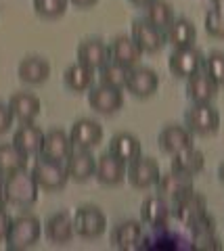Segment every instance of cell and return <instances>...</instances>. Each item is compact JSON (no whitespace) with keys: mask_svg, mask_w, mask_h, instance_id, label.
I'll use <instances>...</instances> for the list:
<instances>
[{"mask_svg":"<svg viewBox=\"0 0 224 251\" xmlns=\"http://www.w3.org/2000/svg\"><path fill=\"white\" fill-rule=\"evenodd\" d=\"M38 193H40V186H38L34 174L27 170L15 172L4 178V195L9 205L27 209L38 201Z\"/></svg>","mask_w":224,"mask_h":251,"instance_id":"cell-1","label":"cell"},{"mask_svg":"<svg viewBox=\"0 0 224 251\" xmlns=\"http://www.w3.org/2000/svg\"><path fill=\"white\" fill-rule=\"evenodd\" d=\"M40 234H42L40 220L32 214H21L17 218H13V222H11L9 234L4 239L6 249H11V251L29 249L40 241Z\"/></svg>","mask_w":224,"mask_h":251,"instance_id":"cell-2","label":"cell"},{"mask_svg":"<svg viewBox=\"0 0 224 251\" xmlns=\"http://www.w3.org/2000/svg\"><path fill=\"white\" fill-rule=\"evenodd\" d=\"M184 122L193 134L210 136L220 128V113L212 103H193V107L184 113Z\"/></svg>","mask_w":224,"mask_h":251,"instance_id":"cell-3","label":"cell"},{"mask_svg":"<svg viewBox=\"0 0 224 251\" xmlns=\"http://www.w3.org/2000/svg\"><path fill=\"white\" fill-rule=\"evenodd\" d=\"M32 174L36 178L38 186L42 191H61L67 180H69V174H67V168L63 166L61 161H52V159H46V157H38L34 161V168H32Z\"/></svg>","mask_w":224,"mask_h":251,"instance_id":"cell-4","label":"cell"},{"mask_svg":"<svg viewBox=\"0 0 224 251\" xmlns=\"http://www.w3.org/2000/svg\"><path fill=\"white\" fill-rule=\"evenodd\" d=\"M74 228L84 239H99L107 228V216L97 205H82L74 214Z\"/></svg>","mask_w":224,"mask_h":251,"instance_id":"cell-5","label":"cell"},{"mask_svg":"<svg viewBox=\"0 0 224 251\" xmlns=\"http://www.w3.org/2000/svg\"><path fill=\"white\" fill-rule=\"evenodd\" d=\"M170 72L176 77H191L197 72H201L205 65V57L201 54V50H197L195 46H187V49H174V52L170 54Z\"/></svg>","mask_w":224,"mask_h":251,"instance_id":"cell-6","label":"cell"},{"mask_svg":"<svg viewBox=\"0 0 224 251\" xmlns=\"http://www.w3.org/2000/svg\"><path fill=\"white\" fill-rule=\"evenodd\" d=\"M161 176L159 163L151 157H138V159L128 163V182L132 184L134 188H151L157 184V180Z\"/></svg>","mask_w":224,"mask_h":251,"instance_id":"cell-7","label":"cell"},{"mask_svg":"<svg viewBox=\"0 0 224 251\" xmlns=\"http://www.w3.org/2000/svg\"><path fill=\"white\" fill-rule=\"evenodd\" d=\"M88 105L101 115H113L124 107V92L120 88L99 84L88 92Z\"/></svg>","mask_w":224,"mask_h":251,"instance_id":"cell-8","label":"cell"},{"mask_svg":"<svg viewBox=\"0 0 224 251\" xmlns=\"http://www.w3.org/2000/svg\"><path fill=\"white\" fill-rule=\"evenodd\" d=\"M130 36L134 38V42L141 46L143 52H149V54L159 52L166 44V31L155 27L147 19H136L132 23V34Z\"/></svg>","mask_w":224,"mask_h":251,"instance_id":"cell-9","label":"cell"},{"mask_svg":"<svg viewBox=\"0 0 224 251\" xmlns=\"http://www.w3.org/2000/svg\"><path fill=\"white\" fill-rule=\"evenodd\" d=\"M128 174V163H124L118 159L115 155L107 151L105 155L97 157V170H95V178L105 186H118L126 180Z\"/></svg>","mask_w":224,"mask_h":251,"instance_id":"cell-10","label":"cell"},{"mask_svg":"<svg viewBox=\"0 0 224 251\" xmlns=\"http://www.w3.org/2000/svg\"><path fill=\"white\" fill-rule=\"evenodd\" d=\"M74 143L69 134L61 128H52L49 132H44V143H42V151L40 155L46 157V159H52V161H61L65 163V159L74 151Z\"/></svg>","mask_w":224,"mask_h":251,"instance_id":"cell-11","label":"cell"},{"mask_svg":"<svg viewBox=\"0 0 224 251\" xmlns=\"http://www.w3.org/2000/svg\"><path fill=\"white\" fill-rule=\"evenodd\" d=\"M205 211H207V201H205L203 195H199L195 191H191L187 195H182V197L174 199V205H172V214L184 226L193 224L199 216H203Z\"/></svg>","mask_w":224,"mask_h":251,"instance_id":"cell-12","label":"cell"},{"mask_svg":"<svg viewBox=\"0 0 224 251\" xmlns=\"http://www.w3.org/2000/svg\"><path fill=\"white\" fill-rule=\"evenodd\" d=\"M159 88V75L149 67H132L128 72L126 90L132 92L138 99H149Z\"/></svg>","mask_w":224,"mask_h":251,"instance_id":"cell-13","label":"cell"},{"mask_svg":"<svg viewBox=\"0 0 224 251\" xmlns=\"http://www.w3.org/2000/svg\"><path fill=\"white\" fill-rule=\"evenodd\" d=\"M172 218V205L168 203L164 195L147 197L141 205V220L151 228H164Z\"/></svg>","mask_w":224,"mask_h":251,"instance_id":"cell-14","label":"cell"},{"mask_svg":"<svg viewBox=\"0 0 224 251\" xmlns=\"http://www.w3.org/2000/svg\"><path fill=\"white\" fill-rule=\"evenodd\" d=\"M67 174L75 182H86L95 176L97 170V157L90 153V149H74L72 155L65 159Z\"/></svg>","mask_w":224,"mask_h":251,"instance_id":"cell-15","label":"cell"},{"mask_svg":"<svg viewBox=\"0 0 224 251\" xmlns=\"http://www.w3.org/2000/svg\"><path fill=\"white\" fill-rule=\"evenodd\" d=\"M157 193L164 195L166 199H178L182 195H187L191 191H195V184H193V176L182 174V172L170 170L166 174H161L157 180Z\"/></svg>","mask_w":224,"mask_h":251,"instance_id":"cell-16","label":"cell"},{"mask_svg":"<svg viewBox=\"0 0 224 251\" xmlns=\"http://www.w3.org/2000/svg\"><path fill=\"white\" fill-rule=\"evenodd\" d=\"M157 143H159V147H161V151L164 153L176 155V153L184 151V149L193 147V132L189 128H184V126L170 124L159 132Z\"/></svg>","mask_w":224,"mask_h":251,"instance_id":"cell-17","label":"cell"},{"mask_svg":"<svg viewBox=\"0 0 224 251\" xmlns=\"http://www.w3.org/2000/svg\"><path fill=\"white\" fill-rule=\"evenodd\" d=\"M69 138H72V143L75 149H92L101 143L103 138V128L101 124L95 122V120H88V117H84V120H78L72 130H69Z\"/></svg>","mask_w":224,"mask_h":251,"instance_id":"cell-18","label":"cell"},{"mask_svg":"<svg viewBox=\"0 0 224 251\" xmlns=\"http://www.w3.org/2000/svg\"><path fill=\"white\" fill-rule=\"evenodd\" d=\"M109 54H111V61L132 69L138 65V61H141L143 50H141V46L134 42L132 36H118L109 46Z\"/></svg>","mask_w":224,"mask_h":251,"instance_id":"cell-19","label":"cell"},{"mask_svg":"<svg viewBox=\"0 0 224 251\" xmlns=\"http://www.w3.org/2000/svg\"><path fill=\"white\" fill-rule=\"evenodd\" d=\"M111 61L109 54V46H105V42L97 40V38H90V40H84L78 46V63L86 65L90 69L99 72L105 63Z\"/></svg>","mask_w":224,"mask_h":251,"instance_id":"cell-20","label":"cell"},{"mask_svg":"<svg viewBox=\"0 0 224 251\" xmlns=\"http://www.w3.org/2000/svg\"><path fill=\"white\" fill-rule=\"evenodd\" d=\"M42 143H44V132L38 128L34 122L21 124L13 134V145L21 149L25 155H40L42 151Z\"/></svg>","mask_w":224,"mask_h":251,"instance_id":"cell-21","label":"cell"},{"mask_svg":"<svg viewBox=\"0 0 224 251\" xmlns=\"http://www.w3.org/2000/svg\"><path fill=\"white\" fill-rule=\"evenodd\" d=\"M9 107L15 115V120L21 124H27V122H34L36 117L40 115L42 103L32 92H15L9 99Z\"/></svg>","mask_w":224,"mask_h":251,"instance_id":"cell-22","label":"cell"},{"mask_svg":"<svg viewBox=\"0 0 224 251\" xmlns=\"http://www.w3.org/2000/svg\"><path fill=\"white\" fill-rule=\"evenodd\" d=\"M220 86L216 84L210 75H207L203 69L197 72L195 75L187 77V94L193 103H212L218 94Z\"/></svg>","mask_w":224,"mask_h":251,"instance_id":"cell-23","label":"cell"},{"mask_svg":"<svg viewBox=\"0 0 224 251\" xmlns=\"http://www.w3.org/2000/svg\"><path fill=\"white\" fill-rule=\"evenodd\" d=\"M17 75L21 82H25L29 86L44 84L50 75V63L44 57H25L17 65Z\"/></svg>","mask_w":224,"mask_h":251,"instance_id":"cell-24","label":"cell"},{"mask_svg":"<svg viewBox=\"0 0 224 251\" xmlns=\"http://www.w3.org/2000/svg\"><path fill=\"white\" fill-rule=\"evenodd\" d=\"M74 218L67 216V211H57V214L49 216L44 224V234L50 243H57V245H63V243L72 241L74 237Z\"/></svg>","mask_w":224,"mask_h":251,"instance_id":"cell-25","label":"cell"},{"mask_svg":"<svg viewBox=\"0 0 224 251\" xmlns=\"http://www.w3.org/2000/svg\"><path fill=\"white\" fill-rule=\"evenodd\" d=\"M141 239H143V226L136 220H126V222L118 224L111 230V245L122 251H130L138 247Z\"/></svg>","mask_w":224,"mask_h":251,"instance_id":"cell-26","label":"cell"},{"mask_svg":"<svg viewBox=\"0 0 224 251\" xmlns=\"http://www.w3.org/2000/svg\"><path fill=\"white\" fill-rule=\"evenodd\" d=\"M141 140H138L134 134H130V132H120V134H115L109 143V153L115 155L118 159H122L124 163H130L141 157Z\"/></svg>","mask_w":224,"mask_h":251,"instance_id":"cell-27","label":"cell"},{"mask_svg":"<svg viewBox=\"0 0 224 251\" xmlns=\"http://www.w3.org/2000/svg\"><path fill=\"white\" fill-rule=\"evenodd\" d=\"M197 29L189 19H174L166 27V42L172 44L174 49H187L195 44Z\"/></svg>","mask_w":224,"mask_h":251,"instance_id":"cell-28","label":"cell"},{"mask_svg":"<svg viewBox=\"0 0 224 251\" xmlns=\"http://www.w3.org/2000/svg\"><path fill=\"white\" fill-rule=\"evenodd\" d=\"M27 159H29V155H25L13 143L0 145V176L6 178L15 174V172L27 170Z\"/></svg>","mask_w":224,"mask_h":251,"instance_id":"cell-29","label":"cell"},{"mask_svg":"<svg viewBox=\"0 0 224 251\" xmlns=\"http://www.w3.org/2000/svg\"><path fill=\"white\" fill-rule=\"evenodd\" d=\"M92 82H95V69L82 65V63L69 65L63 74V84L72 92H86L92 88Z\"/></svg>","mask_w":224,"mask_h":251,"instance_id":"cell-30","label":"cell"},{"mask_svg":"<svg viewBox=\"0 0 224 251\" xmlns=\"http://www.w3.org/2000/svg\"><path fill=\"white\" fill-rule=\"evenodd\" d=\"M172 157H174V159H172V170L182 172V174H189V176L199 174V172L203 170V166H205L203 153L199 151V149H195V147L184 149V151L176 153Z\"/></svg>","mask_w":224,"mask_h":251,"instance_id":"cell-31","label":"cell"},{"mask_svg":"<svg viewBox=\"0 0 224 251\" xmlns=\"http://www.w3.org/2000/svg\"><path fill=\"white\" fill-rule=\"evenodd\" d=\"M145 19L166 31V27L174 21V9L166 0H153L149 6H145Z\"/></svg>","mask_w":224,"mask_h":251,"instance_id":"cell-32","label":"cell"},{"mask_svg":"<svg viewBox=\"0 0 224 251\" xmlns=\"http://www.w3.org/2000/svg\"><path fill=\"white\" fill-rule=\"evenodd\" d=\"M128 72H130L128 67H124V65H120V63H115V61H109V63H105V65L99 69V75H101V84L124 90L126 88V82H128Z\"/></svg>","mask_w":224,"mask_h":251,"instance_id":"cell-33","label":"cell"},{"mask_svg":"<svg viewBox=\"0 0 224 251\" xmlns=\"http://www.w3.org/2000/svg\"><path fill=\"white\" fill-rule=\"evenodd\" d=\"M69 0H34V9L42 19H59L67 11Z\"/></svg>","mask_w":224,"mask_h":251,"instance_id":"cell-34","label":"cell"},{"mask_svg":"<svg viewBox=\"0 0 224 251\" xmlns=\"http://www.w3.org/2000/svg\"><path fill=\"white\" fill-rule=\"evenodd\" d=\"M203 69H205V74L210 75L216 84L224 86V52L214 50L212 54H207Z\"/></svg>","mask_w":224,"mask_h":251,"instance_id":"cell-35","label":"cell"},{"mask_svg":"<svg viewBox=\"0 0 224 251\" xmlns=\"http://www.w3.org/2000/svg\"><path fill=\"white\" fill-rule=\"evenodd\" d=\"M205 31L212 38H224V11L210 9L205 13Z\"/></svg>","mask_w":224,"mask_h":251,"instance_id":"cell-36","label":"cell"},{"mask_svg":"<svg viewBox=\"0 0 224 251\" xmlns=\"http://www.w3.org/2000/svg\"><path fill=\"white\" fill-rule=\"evenodd\" d=\"M189 228H191V232L195 234V237H201V234H212V232H216V222H214V218L205 211V214L199 216L193 224H189Z\"/></svg>","mask_w":224,"mask_h":251,"instance_id":"cell-37","label":"cell"},{"mask_svg":"<svg viewBox=\"0 0 224 251\" xmlns=\"http://www.w3.org/2000/svg\"><path fill=\"white\" fill-rule=\"evenodd\" d=\"M195 247L197 249H203V251H220L222 249V243L216 234H201V237H195Z\"/></svg>","mask_w":224,"mask_h":251,"instance_id":"cell-38","label":"cell"},{"mask_svg":"<svg viewBox=\"0 0 224 251\" xmlns=\"http://www.w3.org/2000/svg\"><path fill=\"white\" fill-rule=\"evenodd\" d=\"M15 122V115L11 111V107L9 103H0V134H4V132H9L11 130V126Z\"/></svg>","mask_w":224,"mask_h":251,"instance_id":"cell-39","label":"cell"},{"mask_svg":"<svg viewBox=\"0 0 224 251\" xmlns=\"http://www.w3.org/2000/svg\"><path fill=\"white\" fill-rule=\"evenodd\" d=\"M11 222H13V218L6 214V209H4V207H0V243H2V241L6 239V234H9Z\"/></svg>","mask_w":224,"mask_h":251,"instance_id":"cell-40","label":"cell"},{"mask_svg":"<svg viewBox=\"0 0 224 251\" xmlns=\"http://www.w3.org/2000/svg\"><path fill=\"white\" fill-rule=\"evenodd\" d=\"M74 6H78V9H90V6H95L99 0H69Z\"/></svg>","mask_w":224,"mask_h":251,"instance_id":"cell-41","label":"cell"},{"mask_svg":"<svg viewBox=\"0 0 224 251\" xmlns=\"http://www.w3.org/2000/svg\"><path fill=\"white\" fill-rule=\"evenodd\" d=\"M6 205V195H4V176H0V207Z\"/></svg>","mask_w":224,"mask_h":251,"instance_id":"cell-42","label":"cell"},{"mask_svg":"<svg viewBox=\"0 0 224 251\" xmlns=\"http://www.w3.org/2000/svg\"><path fill=\"white\" fill-rule=\"evenodd\" d=\"M130 2H132L134 6H143V9H145V6H149L153 0H130Z\"/></svg>","mask_w":224,"mask_h":251,"instance_id":"cell-43","label":"cell"},{"mask_svg":"<svg viewBox=\"0 0 224 251\" xmlns=\"http://www.w3.org/2000/svg\"><path fill=\"white\" fill-rule=\"evenodd\" d=\"M212 4H214V9L224 11V0H212Z\"/></svg>","mask_w":224,"mask_h":251,"instance_id":"cell-44","label":"cell"},{"mask_svg":"<svg viewBox=\"0 0 224 251\" xmlns=\"http://www.w3.org/2000/svg\"><path fill=\"white\" fill-rule=\"evenodd\" d=\"M218 178L222 180V184H224V161L220 163V168H218Z\"/></svg>","mask_w":224,"mask_h":251,"instance_id":"cell-45","label":"cell"}]
</instances>
